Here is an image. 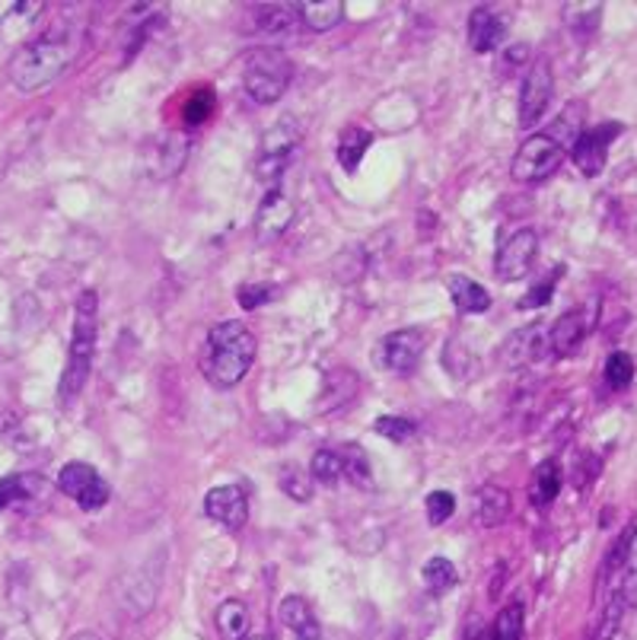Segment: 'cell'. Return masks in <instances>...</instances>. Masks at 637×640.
Wrapping results in <instances>:
<instances>
[{"mask_svg":"<svg viewBox=\"0 0 637 640\" xmlns=\"http://www.w3.org/2000/svg\"><path fill=\"white\" fill-rule=\"evenodd\" d=\"M255 354H258V342H255L253 329L236 319H226L208 332L201 370H205L208 383L217 389H233L253 370Z\"/></svg>","mask_w":637,"mask_h":640,"instance_id":"6da1fadb","label":"cell"},{"mask_svg":"<svg viewBox=\"0 0 637 640\" xmlns=\"http://www.w3.org/2000/svg\"><path fill=\"white\" fill-rule=\"evenodd\" d=\"M580 106H571L552 131H539L532 137H526L513 157V167H510V175L523 185H536V182H546L567 157V147H574L577 134H580V119H574Z\"/></svg>","mask_w":637,"mask_h":640,"instance_id":"7a4b0ae2","label":"cell"},{"mask_svg":"<svg viewBox=\"0 0 637 640\" xmlns=\"http://www.w3.org/2000/svg\"><path fill=\"white\" fill-rule=\"evenodd\" d=\"M77 42L68 36H42L36 42H26L10 61V81L23 93H36L42 86L54 84L74 61Z\"/></svg>","mask_w":637,"mask_h":640,"instance_id":"3957f363","label":"cell"},{"mask_svg":"<svg viewBox=\"0 0 637 640\" xmlns=\"http://www.w3.org/2000/svg\"><path fill=\"white\" fill-rule=\"evenodd\" d=\"M99 339V297L96 291H84L77 297V312H74V335H71V354H68V367L58 385V398L68 405L84 392L89 370H93V350Z\"/></svg>","mask_w":637,"mask_h":640,"instance_id":"277c9868","label":"cell"},{"mask_svg":"<svg viewBox=\"0 0 637 640\" xmlns=\"http://www.w3.org/2000/svg\"><path fill=\"white\" fill-rule=\"evenodd\" d=\"M291 81H294V61L281 48H274V45H258L243 61L246 96L253 102H258V106L278 102L287 93Z\"/></svg>","mask_w":637,"mask_h":640,"instance_id":"5b68a950","label":"cell"},{"mask_svg":"<svg viewBox=\"0 0 637 640\" xmlns=\"http://www.w3.org/2000/svg\"><path fill=\"white\" fill-rule=\"evenodd\" d=\"M299 144V131L291 125V122H281L271 131L261 134V150H258V160H255V175L268 185H278L284 170L291 167L294 153H297Z\"/></svg>","mask_w":637,"mask_h":640,"instance_id":"8992f818","label":"cell"},{"mask_svg":"<svg viewBox=\"0 0 637 640\" xmlns=\"http://www.w3.org/2000/svg\"><path fill=\"white\" fill-rule=\"evenodd\" d=\"M58 488L86 513L102 510L112 497L109 481L86 463H68L64 469L58 471Z\"/></svg>","mask_w":637,"mask_h":640,"instance_id":"52a82bcc","label":"cell"},{"mask_svg":"<svg viewBox=\"0 0 637 640\" xmlns=\"http://www.w3.org/2000/svg\"><path fill=\"white\" fill-rule=\"evenodd\" d=\"M554 77L549 61H536L523 81V93H519V128H532L546 119L549 106H552Z\"/></svg>","mask_w":637,"mask_h":640,"instance_id":"ba28073f","label":"cell"},{"mask_svg":"<svg viewBox=\"0 0 637 640\" xmlns=\"http://www.w3.org/2000/svg\"><path fill=\"white\" fill-rule=\"evenodd\" d=\"M622 125L618 122H605V125H596V128H587L577 134L574 147H571V157H574V167L584 172L587 179H593L599 172L605 170V160H609V147L612 140L622 134Z\"/></svg>","mask_w":637,"mask_h":640,"instance_id":"9c48e42d","label":"cell"},{"mask_svg":"<svg viewBox=\"0 0 637 640\" xmlns=\"http://www.w3.org/2000/svg\"><path fill=\"white\" fill-rule=\"evenodd\" d=\"M536 258H539V236H536V230H516L507 243L501 246L498 258H494V274L504 284L523 281L532 271Z\"/></svg>","mask_w":637,"mask_h":640,"instance_id":"30bf717a","label":"cell"},{"mask_svg":"<svg viewBox=\"0 0 637 640\" xmlns=\"http://www.w3.org/2000/svg\"><path fill=\"white\" fill-rule=\"evenodd\" d=\"M294 213H297V208H294V198H291L281 185H271V188H268V195L261 198L258 211H255V239H258L261 246H268V243L281 239V236L287 233V226H291Z\"/></svg>","mask_w":637,"mask_h":640,"instance_id":"8fae6325","label":"cell"},{"mask_svg":"<svg viewBox=\"0 0 637 640\" xmlns=\"http://www.w3.org/2000/svg\"><path fill=\"white\" fill-rule=\"evenodd\" d=\"M425 357V332L421 329H399L380 342V364L389 373H415Z\"/></svg>","mask_w":637,"mask_h":640,"instance_id":"7c38bea8","label":"cell"},{"mask_svg":"<svg viewBox=\"0 0 637 640\" xmlns=\"http://www.w3.org/2000/svg\"><path fill=\"white\" fill-rule=\"evenodd\" d=\"M510 33V16L504 10L481 3L468 13V45L478 54H488L494 48H501Z\"/></svg>","mask_w":637,"mask_h":640,"instance_id":"4fadbf2b","label":"cell"},{"mask_svg":"<svg viewBox=\"0 0 637 640\" xmlns=\"http://www.w3.org/2000/svg\"><path fill=\"white\" fill-rule=\"evenodd\" d=\"M549 329L552 325L532 322V325H526V329H519V332L510 335L507 342H504V350H501V357H504V364H507L510 370L529 367V364H536V360H542V357L552 354Z\"/></svg>","mask_w":637,"mask_h":640,"instance_id":"5bb4252c","label":"cell"},{"mask_svg":"<svg viewBox=\"0 0 637 640\" xmlns=\"http://www.w3.org/2000/svg\"><path fill=\"white\" fill-rule=\"evenodd\" d=\"M205 513L211 516L213 522L240 532L246 526V519H249V497H246V491L240 484H220V488L208 491Z\"/></svg>","mask_w":637,"mask_h":640,"instance_id":"9a60e30c","label":"cell"},{"mask_svg":"<svg viewBox=\"0 0 637 640\" xmlns=\"http://www.w3.org/2000/svg\"><path fill=\"white\" fill-rule=\"evenodd\" d=\"M255 29L268 42H281L297 36L303 20H299V3H258L253 7Z\"/></svg>","mask_w":637,"mask_h":640,"instance_id":"2e32d148","label":"cell"},{"mask_svg":"<svg viewBox=\"0 0 637 640\" xmlns=\"http://www.w3.org/2000/svg\"><path fill=\"white\" fill-rule=\"evenodd\" d=\"M587 332H590V316H587V309H567V312L554 322L552 329H549L552 354H558V357L574 354V350L584 344Z\"/></svg>","mask_w":637,"mask_h":640,"instance_id":"e0dca14e","label":"cell"},{"mask_svg":"<svg viewBox=\"0 0 637 640\" xmlns=\"http://www.w3.org/2000/svg\"><path fill=\"white\" fill-rule=\"evenodd\" d=\"M150 153H154L150 167H154V172L160 179L179 175L182 167H185V160H188V137L182 131H170V134L150 140Z\"/></svg>","mask_w":637,"mask_h":640,"instance_id":"ac0fdd59","label":"cell"},{"mask_svg":"<svg viewBox=\"0 0 637 640\" xmlns=\"http://www.w3.org/2000/svg\"><path fill=\"white\" fill-rule=\"evenodd\" d=\"M278 618H281V625L291 631L294 640H326L319 621H316V615H313V608L299 596L284 599L281 608H278Z\"/></svg>","mask_w":637,"mask_h":640,"instance_id":"d6986e66","label":"cell"},{"mask_svg":"<svg viewBox=\"0 0 637 640\" xmlns=\"http://www.w3.org/2000/svg\"><path fill=\"white\" fill-rule=\"evenodd\" d=\"M446 287H450V297L456 303V309L466 312V316L488 312V309H491V294H488V287H481L478 281H471L466 274H453V278L446 281Z\"/></svg>","mask_w":637,"mask_h":640,"instance_id":"ffe728a7","label":"cell"},{"mask_svg":"<svg viewBox=\"0 0 637 640\" xmlns=\"http://www.w3.org/2000/svg\"><path fill=\"white\" fill-rule=\"evenodd\" d=\"M339 456L344 481L360 488V491H370L373 488V463H370L367 450L360 443H344V446H339Z\"/></svg>","mask_w":637,"mask_h":640,"instance_id":"44dd1931","label":"cell"},{"mask_svg":"<svg viewBox=\"0 0 637 640\" xmlns=\"http://www.w3.org/2000/svg\"><path fill=\"white\" fill-rule=\"evenodd\" d=\"M45 481L33 478V475H7L0 478V513L16 507V504H26V501H36L39 494L45 497Z\"/></svg>","mask_w":637,"mask_h":640,"instance_id":"7402d4cb","label":"cell"},{"mask_svg":"<svg viewBox=\"0 0 637 640\" xmlns=\"http://www.w3.org/2000/svg\"><path fill=\"white\" fill-rule=\"evenodd\" d=\"M299 20L313 33H329L344 20V3L341 0H306L299 3Z\"/></svg>","mask_w":637,"mask_h":640,"instance_id":"603a6c76","label":"cell"},{"mask_svg":"<svg viewBox=\"0 0 637 640\" xmlns=\"http://www.w3.org/2000/svg\"><path fill=\"white\" fill-rule=\"evenodd\" d=\"M249 608L240 599H226L217 608V635L220 640H246L249 638Z\"/></svg>","mask_w":637,"mask_h":640,"instance_id":"cb8c5ba5","label":"cell"},{"mask_svg":"<svg viewBox=\"0 0 637 640\" xmlns=\"http://www.w3.org/2000/svg\"><path fill=\"white\" fill-rule=\"evenodd\" d=\"M561 481H564V475H561V466H558L554 459L539 463L536 471H532V484H529L532 504H536V507H549L554 497L561 494Z\"/></svg>","mask_w":637,"mask_h":640,"instance_id":"d4e9b609","label":"cell"},{"mask_svg":"<svg viewBox=\"0 0 637 640\" xmlns=\"http://www.w3.org/2000/svg\"><path fill=\"white\" fill-rule=\"evenodd\" d=\"M357 373L354 370H332L326 377V389H322V402L319 411H335L341 405H347L357 395Z\"/></svg>","mask_w":637,"mask_h":640,"instance_id":"484cf974","label":"cell"},{"mask_svg":"<svg viewBox=\"0 0 637 640\" xmlns=\"http://www.w3.org/2000/svg\"><path fill=\"white\" fill-rule=\"evenodd\" d=\"M507 516H510L507 491H504V488H498V484H485V488L478 491V519H481V526L494 529V526H501Z\"/></svg>","mask_w":637,"mask_h":640,"instance_id":"4316f807","label":"cell"},{"mask_svg":"<svg viewBox=\"0 0 637 640\" xmlns=\"http://www.w3.org/2000/svg\"><path fill=\"white\" fill-rule=\"evenodd\" d=\"M370 144H373V134H370V131L347 128L344 134H341L339 163L344 167V172H357L360 160H364V153L370 150Z\"/></svg>","mask_w":637,"mask_h":640,"instance_id":"83f0119b","label":"cell"},{"mask_svg":"<svg viewBox=\"0 0 637 640\" xmlns=\"http://www.w3.org/2000/svg\"><path fill=\"white\" fill-rule=\"evenodd\" d=\"M615 593L625 599V605H637V526H632L628 552H625L622 570L615 577Z\"/></svg>","mask_w":637,"mask_h":640,"instance_id":"f1b7e54d","label":"cell"},{"mask_svg":"<svg viewBox=\"0 0 637 640\" xmlns=\"http://www.w3.org/2000/svg\"><path fill=\"white\" fill-rule=\"evenodd\" d=\"M309 478L319 481V484H326V488H335L339 481H344L339 446H322V450H316L313 466H309Z\"/></svg>","mask_w":637,"mask_h":640,"instance_id":"f546056e","label":"cell"},{"mask_svg":"<svg viewBox=\"0 0 637 640\" xmlns=\"http://www.w3.org/2000/svg\"><path fill=\"white\" fill-rule=\"evenodd\" d=\"M421 580H425V590L430 596H443L446 590L456 587V567L446 557H430L421 567Z\"/></svg>","mask_w":637,"mask_h":640,"instance_id":"4dcf8cb0","label":"cell"},{"mask_svg":"<svg viewBox=\"0 0 637 640\" xmlns=\"http://www.w3.org/2000/svg\"><path fill=\"white\" fill-rule=\"evenodd\" d=\"M523 602H510L498 612L494 625H491V640H519L523 638Z\"/></svg>","mask_w":637,"mask_h":640,"instance_id":"1f68e13d","label":"cell"},{"mask_svg":"<svg viewBox=\"0 0 637 640\" xmlns=\"http://www.w3.org/2000/svg\"><path fill=\"white\" fill-rule=\"evenodd\" d=\"M602 377H605V385H609L612 392H622V389H628V385H632V380H635V360H632V354H625V350H615V354H609Z\"/></svg>","mask_w":637,"mask_h":640,"instance_id":"d6a6232c","label":"cell"},{"mask_svg":"<svg viewBox=\"0 0 637 640\" xmlns=\"http://www.w3.org/2000/svg\"><path fill=\"white\" fill-rule=\"evenodd\" d=\"M278 481H281V491H284L291 501H297V504H309V501H313V484H316V481L299 469V466H284Z\"/></svg>","mask_w":637,"mask_h":640,"instance_id":"836d02e7","label":"cell"},{"mask_svg":"<svg viewBox=\"0 0 637 640\" xmlns=\"http://www.w3.org/2000/svg\"><path fill=\"white\" fill-rule=\"evenodd\" d=\"M622 615H625V599L618 596V593H612L609 602H605V608H602V618H599V625L593 628L590 640H615L618 628H622Z\"/></svg>","mask_w":637,"mask_h":640,"instance_id":"e575fe53","label":"cell"},{"mask_svg":"<svg viewBox=\"0 0 637 640\" xmlns=\"http://www.w3.org/2000/svg\"><path fill=\"white\" fill-rule=\"evenodd\" d=\"M564 13H567V16H564L567 26H571L577 36H587V33H593L596 26H599L602 3H567Z\"/></svg>","mask_w":637,"mask_h":640,"instance_id":"d590c367","label":"cell"},{"mask_svg":"<svg viewBox=\"0 0 637 640\" xmlns=\"http://www.w3.org/2000/svg\"><path fill=\"white\" fill-rule=\"evenodd\" d=\"M213 112V93L211 89H195L192 96H188V102H185V109H182V115H185V125H201V122H208Z\"/></svg>","mask_w":637,"mask_h":640,"instance_id":"8d00e7d4","label":"cell"},{"mask_svg":"<svg viewBox=\"0 0 637 640\" xmlns=\"http://www.w3.org/2000/svg\"><path fill=\"white\" fill-rule=\"evenodd\" d=\"M427 522L430 526H443L453 513H456V497L450 491H430L425 501Z\"/></svg>","mask_w":637,"mask_h":640,"instance_id":"74e56055","label":"cell"},{"mask_svg":"<svg viewBox=\"0 0 637 640\" xmlns=\"http://www.w3.org/2000/svg\"><path fill=\"white\" fill-rule=\"evenodd\" d=\"M377 433H382L385 440H392V443H405V440H412L415 436V424L408 421V418H380L377 421Z\"/></svg>","mask_w":637,"mask_h":640,"instance_id":"f35d334b","label":"cell"},{"mask_svg":"<svg viewBox=\"0 0 637 640\" xmlns=\"http://www.w3.org/2000/svg\"><path fill=\"white\" fill-rule=\"evenodd\" d=\"M561 271H564V268H554V274H552V278H549V281H542L539 287H532V291H529L526 297L519 299V309H539V306H546V303L552 299L554 284H558V278H561Z\"/></svg>","mask_w":637,"mask_h":640,"instance_id":"ab89813d","label":"cell"},{"mask_svg":"<svg viewBox=\"0 0 637 640\" xmlns=\"http://www.w3.org/2000/svg\"><path fill=\"white\" fill-rule=\"evenodd\" d=\"M236 297H240L243 309H258V306H265V303L274 299V287L271 284H246V287H240Z\"/></svg>","mask_w":637,"mask_h":640,"instance_id":"60d3db41","label":"cell"},{"mask_svg":"<svg viewBox=\"0 0 637 640\" xmlns=\"http://www.w3.org/2000/svg\"><path fill=\"white\" fill-rule=\"evenodd\" d=\"M42 10V3H26V0H0V23L16 16V13H36Z\"/></svg>","mask_w":637,"mask_h":640,"instance_id":"b9f144b4","label":"cell"},{"mask_svg":"<svg viewBox=\"0 0 637 640\" xmlns=\"http://www.w3.org/2000/svg\"><path fill=\"white\" fill-rule=\"evenodd\" d=\"M485 638V631H481V618L475 615V621H468L466 625V640H481Z\"/></svg>","mask_w":637,"mask_h":640,"instance_id":"7bdbcfd3","label":"cell"},{"mask_svg":"<svg viewBox=\"0 0 637 640\" xmlns=\"http://www.w3.org/2000/svg\"><path fill=\"white\" fill-rule=\"evenodd\" d=\"M68 640H102L99 635H93V631H77L74 638H68Z\"/></svg>","mask_w":637,"mask_h":640,"instance_id":"ee69618b","label":"cell"},{"mask_svg":"<svg viewBox=\"0 0 637 640\" xmlns=\"http://www.w3.org/2000/svg\"><path fill=\"white\" fill-rule=\"evenodd\" d=\"M246 640H271V638H268V635H249Z\"/></svg>","mask_w":637,"mask_h":640,"instance_id":"f6af8a7d","label":"cell"}]
</instances>
